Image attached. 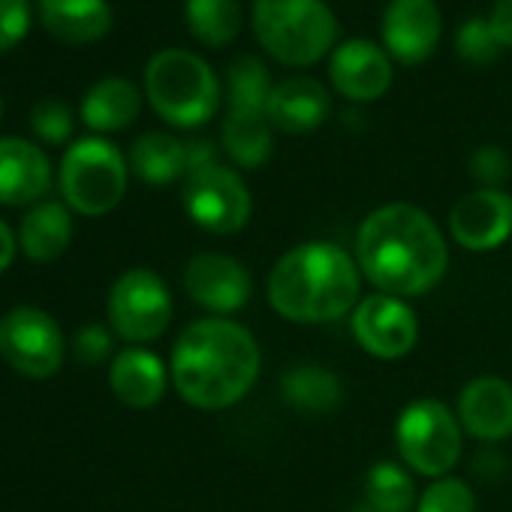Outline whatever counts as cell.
<instances>
[{"mask_svg": "<svg viewBox=\"0 0 512 512\" xmlns=\"http://www.w3.org/2000/svg\"><path fill=\"white\" fill-rule=\"evenodd\" d=\"M52 187L46 151L19 136H0V205H37Z\"/></svg>", "mask_w": 512, "mask_h": 512, "instance_id": "cell-16", "label": "cell"}, {"mask_svg": "<svg viewBox=\"0 0 512 512\" xmlns=\"http://www.w3.org/2000/svg\"><path fill=\"white\" fill-rule=\"evenodd\" d=\"M169 371L166 365L142 347L121 350L109 365V386L115 398L133 410H148L166 395Z\"/></svg>", "mask_w": 512, "mask_h": 512, "instance_id": "cell-20", "label": "cell"}, {"mask_svg": "<svg viewBox=\"0 0 512 512\" xmlns=\"http://www.w3.org/2000/svg\"><path fill=\"white\" fill-rule=\"evenodd\" d=\"M16 232L10 229V223L7 220H0V275H4L10 266H13V260H16Z\"/></svg>", "mask_w": 512, "mask_h": 512, "instance_id": "cell-36", "label": "cell"}, {"mask_svg": "<svg viewBox=\"0 0 512 512\" xmlns=\"http://www.w3.org/2000/svg\"><path fill=\"white\" fill-rule=\"evenodd\" d=\"M512 175V160L500 145H482L470 157V178L479 187L500 190V184Z\"/></svg>", "mask_w": 512, "mask_h": 512, "instance_id": "cell-33", "label": "cell"}, {"mask_svg": "<svg viewBox=\"0 0 512 512\" xmlns=\"http://www.w3.org/2000/svg\"><path fill=\"white\" fill-rule=\"evenodd\" d=\"M272 130L275 127L266 112L229 109L220 127V142L232 163H238L241 169H260L275 148Z\"/></svg>", "mask_w": 512, "mask_h": 512, "instance_id": "cell-24", "label": "cell"}, {"mask_svg": "<svg viewBox=\"0 0 512 512\" xmlns=\"http://www.w3.org/2000/svg\"><path fill=\"white\" fill-rule=\"evenodd\" d=\"M356 263L377 293L413 299L443 281L449 247L428 211L410 202H389L362 220L356 232Z\"/></svg>", "mask_w": 512, "mask_h": 512, "instance_id": "cell-1", "label": "cell"}, {"mask_svg": "<svg viewBox=\"0 0 512 512\" xmlns=\"http://www.w3.org/2000/svg\"><path fill=\"white\" fill-rule=\"evenodd\" d=\"M488 22H491L494 34H497L500 46L512 49V0H497L491 16H488Z\"/></svg>", "mask_w": 512, "mask_h": 512, "instance_id": "cell-35", "label": "cell"}, {"mask_svg": "<svg viewBox=\"0 0 512 512\" xmlns=\"http://www.w3.org/2000/svg\"><path fill=\"white\" fill-rule=\"evenodd\" d=\"M112 335L115 332H109L106 326H97V323L82 326L76 332V338H73V356L82 365H91V368L109 362V356H112Z\"/></svg>", "mask_w": 512, "mask_h": 512, "instance_id": "cell-34", "label": "cell"}, {"mask_svg": "<svg viewBox=\"0 0 512 512\" xmlns=\"http://www.w3.org/2000/svg\"><path fill=\"white\" fill-rule=\"evenodd\" d=\"M127 178L130 166L124 154L103 136L73 142L58 169L64 205L85 217H103L118 208L127 193Z\"/></svg>", "mask_w": 512, "mask_h": 512, "instance_id": "cell-6", "label": "cell"}, {"mask_svg": "<svg viewBox=\"0 0 512 512\" xmlns=\"http://www.w3.org/2000/svg\"><path fill=\"white\" fill-rule=\"evenodd\" d=\"M329 79L335 91L353 103H374L392 88V58L371 40H347L332 52Z\"/></svg>", "mask_w": 512, "mask_h": 512, "instance_id": "cell-14", "label": "cell"}, {"mask_svg": "<svg viewBox=\"0 0 512 512\" xmlns=\"http://www.w3.org/2000/svg\"><path fill=\"white\" fill-rule=\"evenodd\" d=\"M359 263L332 241H305L287 250L269 275V302L290 323H335L356 311Z\"/></svg>", "mask_w": 512, "mask_h": 512, "instance_id": "cell-3", "label": "cell"}, {"mask_svg": "<svg viewBox=\"0 0 512 512\" xmlns=\"http://www.w3.org/2000/svg\"><path fill=\"white\" fill-rule=\"evenodd\" d=\"M329 112H332V97L311 76L284 79L281 85L272 88V97L266 106L272 127L281 133H290V136L314 133L317 127L326 124Z\"/></svg>", "mask_w": 512, "mask_h": 512, "instance_id": "cell-18", "label": "cell"}, {"mask_svg": "<svg viewBox=\"0 0 512 512\" xmlns=\"http://www.w3.org/2000/svg\"><path fill=\"white\" fill-rule=\"evenodd\" d=\"M145 97L172 127L193 130L214 118L220 82L205 58L187 49H163L145 67Z\"/></svg>", "mask_w": 512, "mask_h": 512, "instance_id": "cell-5", "label": "cell"}, {"mask_svg": "<svg viewBox=\"0 0 512 512\" xmlns=\"http://www.w3.org/2000/svg\"><path fill=\"white\" fill-rule=\"evenodd\" d=\"M383 49L404 67L425 64L443 37V19L434 0H389L380 22Z\"/></svg>", "mask_w": 512, "mask_h": 512, "instance_id": "cell-12", "label": "cell"}, {"mask_svg": "<svg viewBox=\"0 0 512 512\" xmlns=\"http://www.w3.org/2000/svg\"><path fill=\"white\" fill-rule=\"evenodd\" d=\"M365 503L377 512H410L416 503L413 476L395 461H377L365 476Z\"/></svg>", "mask_w": 512, "mask_h": 512, "instance_id": "cell-28", "label": "cell"}, {"mask_svg": "<svg viewBox=\"0 0 512 512\" xmlns=\"http://www.w3.org/2000/svg\"><path fill=\"white\" fill-rule=\"evenodd\" d=\"M281 398L287 407H296L308 416H329L344 404L341 380L323 365H296L281 377Z\"/></svg>", "mask_w": 512, "mask_h": 512, "instance_id": "cell-25", "label": "cell"}, {"mask_svg": "<svg viewBox=\"0 0 512 512\" xmlns=\"http://www.w3.org/2000/svg\"><path fill=\"white\" fill-rule=\"evenodd\" d=\"M31 130L37 139L49 142V145H67L73 139V130H76V118H73V109L64 103V100H40L34 109H31Z\"/></svg>", "mask_w": 512, "mask_h": 512, "instance_id": "cell-30", "label": "cell"}, {"mask_svg": "<svg viewBox=\"0 0 512 512\" xmlns=\"http://www.w3.org/2000/svg\"><path fill=\"white\" fill-rule=\"evenodd\" d=\"M187 31L208 49L229 46L241 31L238 0H187L184 4Z\"/></svg>", "mask_w": 512, "mask_h": 512, "instance_id": "cell-26", "label": "cell"}, {"mask_svg": "<svg viewBox=\"0 0 512 512\" xmlns=\"http://www.w3.org/2000/svg\"><path fill=\"white\" fill-rule=\"evenodd\" d=\"M353 512H377V509H374V506H368V503H359V506H356Z\"/></svg>", "mask_w": 512, "mask_h": 512, "instance_id": "cell-37", "label": "cell"}, {"mask_svg": "<svg viewBox=\"0 0 512 512\" xmlns=\"http://www.w3.org/2000/svg\"><path fill=\"white\" fill-rule=\"evenodd\" d=\"M500 52H503V46H500L494 28L482 16L467 19L455 34V55L470 67H488L500 58Z\"/></svg>", "mask_w": 512, "mask_h": 512, "instance_id": "cell-29", "label": "cell"}, {"mask_svg": "<svg viewBox=\"0 0 512 512\" xmlns=\"http://www.w3.org/2000/svg\"><path fill=\"white\" fill-rule=\"evenodd\" d=\"M461 428L482 440L500 443L512 434V386L500 377H476L458 395Z\"/></svg>", "mask_w": 512, "mask_h": 512, "instance_id": "cell-17", "label": "cell"}, {"mask_svg": "<svg viewBox=\"0 0 512 512\" xmlns=\"http://www.w3.org/2000/svg\"><path fill=\"white\" fill-rule=\"evenodd\" d=\"M353 338L377 359H401L416 347L419 323L404 299L374 293L353 311Z\"/></svg>", "mask_w": 512, "mask_h": 512, "instance_id": "cell-11", "label": "cell"}, {"mask_svg": "<svg viewBox=\"0 0 512 512\" xmlns=\"http://www.w3.org/2000/svg\"><path fill=\"white\" fill-rule=\"evenodd\" d=\"M109 326L121 341L148 344L157 341L172 323V296L166 281L151 269L124 272L106 299Z\"/></svg>", "mask_w": 512, "mask_h": 512, "instance_id": "cell-8", "label": "cell"}, {"mask_svg": "<svg viewBox=\"0 0 512 512\" xmlns=\"http://www.w3.org/2000/svg\"><path fill=\"white\" fill-rule=\"evenodd\" d=\"M250 22L260 46L284 67H314L338 40L326 0H253Z\"/></svg>", "mask_w": 512, "mask_h": 512, "instance_id": "cell-4", "label": "cell"}, {"mask_svg": "<svg viewBox=\"0 0 512 512\" xmlns=\"http://www.w3.org/2000/svg\"><path fill=\"white\" fill-rule=\"evenodd\" d=\"M416 512H476V497L467 482L440 476L422 491Z\"/></svg>", "mask_w": 512, "mask_h": 512, "instance_id": "cell-31", "label": "cell"}, {"mask_svg": "<svg viewBox=\"0 0 512 512\" xmlns=\"http://www.w3.org/2000/svg\"><path fill=\"white\" fill-rule=\"evenodd\" d=\"M37 13L40 25L67 46L100 43L115 25L109 0H37Z\"/></svg>", "mask_w": 512, "mask_h": 512, "instance_id": "cell-19", "label": "cell"}, {"mask_svg": "<svg viewBox=\"0 0 512 512\" xmlns=\"http://www.w3.org/2000/svg\"><path fill=\"white\" fill-rule=\"evenodd\" d=\"M449 232L464 250H497L512 235V196L491 187L461 196L449 211Z\"/></svg>", "mask_w": 512, "mask_h": 512, "instance_id": "cell-13", "label": "cell"}, {"mask_svg": "<svg viewBox=\"0 0 512 512\" xmlns=\"http://www.w3.org/2000/svg\"><path fill=\"white\" fill-rule=\"evenodd\" d=\"M0 121H4V97H0Z\"/></svg>", "mask_w": 512, "mask_h": 512, "instance_id": "cell-38", "label": "cell"}, {"mask_svg": "<svg viewBox=\"0 0 512 512\" xmlns=\"http://www.w3.org/2000/svg\"><path fill=\"white\" fill-rule=\"evenodd\" d=\"M395 443L404 464L422 476L440 479L461 458V422L443 401L419 398L395 422Z\"/></svg>", "mask_w": 512, "mask_h": 512, "instance_id": "cell-7", "label": "cell"}, {"mask_svg": "<svg viewBox=\"0 0 512 512\" xmlns=\"http://www.w3.org/2000/svg\"><path fill=\"white\" fill-rule=\"evenodd\" d=\"M260 347L253 335L226 317L190 323L169 362L175 392L196 410H226L238 404L260 377Z\"/></svg>", "mask_w": 512, "mask_h": 512, "instance_id": "cell-2", "label": "cell"}, {"mask_svg": "<svg viewBox=\"0 0 512 512\" xmlns=\"http://www.w3.org/2000/svg\"><path fill=\"white\" fill-rule=\"evenodd\" d=\"M130 172L151 184V187H166L178 178H187L190 172V157H187V142L169 136V133H142L127 154Z\"/></svg>", "mask_w": 512, "mask_h": 512, "instance_id": "cell-23", "label": "cell"}, {"mask_svg": "<svg viewBox=\"0 0 512 512\" xmlns=\"http://www.w3.org/2000/svg\"><path fill=\"white\" fill-rule=\"evenodd\" d=\"M250 190L238 172L217 160L193 169L184 178V211L190 220L214 235L241 232L250 220Z\"/></svg>", "mask_w": 512, "mask_h": 512, "instance_id": "cell-9", "label": "cell"}, {"mask_svg": "<svg viewBox=\"0 0 512 512\" xmlns=\"http://www.w3.org/2000/svg\"><path fill=\"white\" fill-rule=\"evenodd\" d=\"M184 290L211 314H235L250 299V275L226 253H196L184 269Z\"/></svg>", "mask_w": 512, "mask_h": 512, "instance_id": "cell-15", "label": "cell"}, {"mask_svg": "<svg viewBox=\"0 0 512 512\" xmlns=\"http://www.w3.org/2000/svg\"><path fill=\"white\" fill-rule=\"evenodd\" d=\"M139 112H142V94L130 79L121 76H106L94 82L79 103L82 124L94 133L127 130L139 118Z\"/></svg>", "mask_w": 512, "mask_h": 512, "instance_id": "cell-21", "label": "cell"}, {"mask_svg": "<svg viewBox=\"0 0 512 512\" xmlns=\"http://www.w3.org/2000/svg\"><path fill=\"white\" fill-rule=\"evenodd\" d=\"M73 241V217L64 202L43 199L31 205L19 226V247L31 263H55Z\"/></svg>", "mask_w": 512, "mask_h": 512, "instance_id": "cell-22", "label": "cell"}, {"mask_svg": "<svg viewBox=\"0 0 512 512\" xmlns=\"http://www.w3.org/2000/svg\"><path fill=\"white\" fill-rule=\"evenodd\" d=\"M272 76L269 67L256 55H241L229 64L226 73V97L229 109H244V112H266L269 97H272Z\"/></svg>", "mask_w": 512, "mask_h": 512, "instance_id": "cell-27", "label": "cell"}, {"mask_svg": "<svg viewBox=\"0 0 512 512\" xmlns=\"http://www.w3.org/2000/svg\"><path fill=\"white\" fill-rule=\"evenodd\" d=\"M34 7L31 0H0V52H10L31 34Z\"/></svg>", "mask_w": 512, "mask_h": 512, "instance_id": "cell-32", "label": "cell"}, {"mask_svg": "<svg viewBox=\"0 0 512 512\" xmlns=\"http://www.w3.org/2000/svg\"><path fill=\"white\" fill-rule=\"evenodd\" d=\"M64 353V332L46 311L25 305L0 317V356L13 371L31 380H46L58 374Z\"/></svg>", "mask_w": 512, "mask_h": 512, "instance_id": "cell-10", "label": "cell"}]
</instances>
